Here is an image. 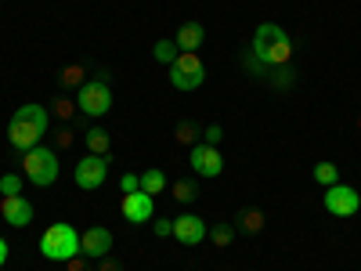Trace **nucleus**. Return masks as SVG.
Listing matches in <instances>:
<instances>
[{
  "label": "nucleus",
  "mask_w": 361,
  "mask_h": 271,
  "mask_svg": "<svg viewBox=\"0 0 361 271\" xmlns=\"http://www.w3.org/2000/svg\"><path fill=\"white\" fill-rule=\"evenodd\" d=\"M44 138V127L37 124H25V119H15L11 116V124H8V145L18 148V152H29V148H37Z\"/></svg>",
  "instance_id": "nucleus-10"
},
{
  "label": "nucleus",
  "mask_w": 361,
  "mask_h": 271,
  "mask_svg": "<svg viewBox=\"0 0 361 271\" xmlns=\"http://www.w3.org/2000/svg\"><path fill=\"white\" fill-rule=\"evenodd\" d=\"M119 210H123V217H127L130 224H145V221H152V195L127 192L123 203H119Z\"/></svg>",
  "instance_id": "nucleus-13"
},
{
  "label": "nucleus",
  "mask_w": 361,
  "mask_h": 271,
  "mask_svg": "<svg viewBox=\"0 0 361 271\" xmlns=\"http://www.w3.org/2000/svg\"><path fill=\"white\" fill-rule=\"evenodd\" d=\"M177 54H180V51H177L173 40H159V44H156V58H159V62L173 66V58H177Z\"/></svg>",
  "instance_id": "nucleus-24"
},
{
  "label": "nucleus",
  "mask_w": 361,
  "mask_h": 271,
  "mask_svg": "<svg viewBox=\"0 0 361 271\" xmlns=\"http://www.w3.org/2000/svg\"><path fill=\"white\" fill-rule=\"evenodd\" d=\"M76 109L83 112V116H90V119H98V116H105L109 109H112V87L98 76V80H87L83 87H80V95H76Z\"/></svg>",
  "instance_id": "nucleus-5"
},
{
  "label": "nucleus",
  "mask_w": 361,
  "mask_h": 271,
  "mask_svg": "<svg viewBox=\"0 0 361 271\" xmlns=\"http://www.w3.org/2000/svg\"><path fill=\"white\" fill-rule=\"evenodd\" d=\"M119 192H141V174H123V181H119Z\"/></svg>",
  "instance_id": "nucleus-27"
},
{
  "label": "nucleus",
  "mask_w": 361,
  "mask_h": 271,
  "mask_svg": "<svg viewBox=\"0 0 361 271\" xmlns=\"http://www.w3.org/2000/svg\"><path fill=\"white\" fill-rule=\"evenodd\" d=\"M357 131H361V116H357Z\"/></svg>",
  "instance_id": "nucleus-34"
},
{
  "label": "nucleus",
  "mask_w": 361,
  "mask_h": 271,
  "mask_svg": "<svg viewBox=\"0 0 361 271\" xmlns=\"http://www.w3.org/2000/svg\"><path fill=\"white\" fill-rule=\"evenodd\" d=\"M51 112H54V116H62V119H69V116H73V112H80V109H76L69 98H58V102L51 105Z\"/></svg>",
  "instance_id": "nucleus-26"
},
{
  "label": "nucleus",
  "mask_w": 361,
  "mask_h": 271,
  "mask_svg": "<svg viewBox=\"0 0 361 271\" xmlns=\"http://www.w3.org/2000/svg\"><path fill=\"white\" fill-rule=\"evenodd\" d=\"M202 138H206V145H217V141H221V127H217V124H214V127H206Z\"/></svg>",
  "instance_id": "nucleus-30"
},
{
  "label": "nucleus",
  "mask_w": 361,
  "mask_h": 271,
  "mask_svg": "<svg viewBox=\"0 0 361 271\" xmlns=\"http://www.w3.org/2000/svg\"><path fill=\"white\" fill-rule=\"evenodd\" d=\"M188 163H192V170L199 174V177H221L224 174V159H221V152H217V145H192V156H188Z\"/></svg>",
  "instance_id": "nucleus-8"
},
{
  "label": "nucleus",
  "mask_w": 361,
  "mask_h": 271,
  "mask_svg": "<svg viewBox=\"0 0 361 271\" xmlns=\"http://www.w3.org/2000/svg\"><path fill=\"white\" fill-rule=\"evenodd\" d=\"M40 253L47 260H58V264H66L69 257L80 253V231L73 224H51L44 235H40Z\"/></svg>",
  "instance_id": "nucleus-2"
},
{
  "label": "nucleus",
  "mask_w": 361,
  "mask_h": 271,
  "mask_svg": "<svg viewBox=\"0 0 361 271\" xmlns=\"http://www.w3.org/2000/svg\"><path fill=\"white\" fill-rule=\"evenodd\" d=\"M173 239H177V243H185V246H199L206 239V221L195 217V214H180L173 221Z\"/></svg>",
  "instance_id": "nucleus-12"
},
{
  "label": "nucleus",
  "mask_w": 361,
  "mask_h": 271,
  "mask_svg": "<svg viewBox=\"0 0 361 271\" xmlns=\"http://www.w3.org/2000/svg\"><path fill=\"white\" fill-rule=\"evenodd\" d=\"M54 145H58V148H69V145H73V134H69V127H62V131H58Z\"/></svg>",
  "instance_id": "nucleus-31"
},
{
  "label": "nucleus",
  "mask_w": 361,
  "mask_h": 271,
  "mask_svg": "<svg viewBox=\"0 0 361 271\" xmlns=\"http://www.w3.org/2000/svg\"><path fill=\"white\" fill-rule=\"evenodd\" d=\"M15 119H25V124H37V127H44V131H47L51 112H47L44 105H37V102H25V105H18V109H15Z\"/></svg>",
  "instance_id": "nucleus-16"
},
{
  "label": "nucleus",
  "mask_w": 361,
  "mask_h": 271,
  "mask_svg": "<svg viewBox=\"0 0 361 271\" xmlns=\"http://www.w3.org/2000/svg\"><path fill=\"white\" fill-rule=\"evenodd\" d=\"M253 58L264 69L289 66L293 62V40H289V33L282 25H275V22L257 25V33H253Z\"/></svg>",
  "instance_id": "nucleus-1"
},
{
  "label": "nucleus",
  "mask_w": 361,
  "mask_h": 271,
  "mask_svg": "<svg viewBox=\"0 0 361 271\" xmlns=\"http://www.w3.org/2000/svg\"><path fill=\"white\" fill-rule=\"evenodd\" d=\"M173 199L177 203H192V199H199V185H195V181H173Z\"/></svg>",
  "instance_id": "nucleus-21"
},
{
  "label": "nucleus",
  "mask_w": 361,
  "mask_h": 271,
  "mask_svg": "<svg viewBox=\"0 0 361 271\" xmlns=\"http://www.w3.org/2000/svg\"><path fill=\"white\" fill-rule=\"evenodd\" d=\"M264 224H267L264 210H257V206H246V210H238L235 231H246V235H260V231H264Z\"/></svg>",
  "instance_id": "nucleus-15"
},
{
  "label": "nucleus",
  "mask_w": 361,
  "mask_h": 271,
  "mask_svg": "<svg viewBox=\"0 0 361 271\" xmlns=\"http://www.w3.org/2000/svg\"><path fill=\"white\" fill-rule=\"evenodd\" d=\"M206 80V62L199 58V51H180L170 66V83L177 90H199Z\"/></svg>",
  "instance_id": "nucleus-4"
},
{
  "label": "nucleus",
  "mask_w": 361,
  "mask_h": 271,
  "mask_svg": "<svg viewBox=\"0 0 361 271\" xmlns=\"http://www.w3.org/2000/svg\"><path fill=\"white\" fill-rule=\"evenodd\" d=\"M152 228H156V235H159V239L173 235V221H166V217H156V224H152Z\"/></svg>",
  "instance_id": "nucleus-29"
},
{
  "label": "nucleus",
  "mask_w": 361,
  "mask_h": 271,
  "mask_svg": "<svg viewBox=\"0 0 361 271\" xmlns=\"http://www.w3.org/2000/svg\"><path fill=\"white\" fill-rule=\"evenodd\" d=\"M325 210L333 217H354L361 210V195L350 185H340V181H336V185L325 188Z\"/></svg>",
  "instance_id": "nucleus-6"
},
{
  "label": "nucleus",
  "mask_w": 361,
  "mask_h": 271,
  "mask_svg": "<svg viewBox=\"0 0 361 271\" xmlns=\"http://www.w3.org/2000/svg\"><path fill=\"white\" fill-rule=\"evenodd\" d=\"M163 188H166V174H163L159 167H152V170H145V174H141V192H145V195H152V199H156Z\"/></svg>",
  "instance_id": "nucleus-18"
},
{
  "label": "nucleus",
  "mask_w": 361,
  "mask_h": 271,
  "mask_svg": "<svg viewBox=\"0 0 361 271\" xmlns=\"http://www.w3.org/2000/svg\"><path fill=\"white\" fill-rule=\"evenodd\" d=\"M83 141H87V148H90V156H109V148H112V138H109V131H102V127H90V131L83 134Z\"/></svg>",
  "instance_id": "nucleus-17"
},
{
  "label": "nucleus",
  "mask_w": 361,
  "mask_h": 271,
  "mask_svg": "<svg viewBox=\"0 0 361 271\" xmlns=\"http://www.w3.org/2000/svg\"><path fill=\"white\" fill-rule=\"evenodd\" d=\"M73 177H76V185L87 188V192L102 188V185H105V177H109V156H83V159L76 163Z\"/></svg>",
  "instance_id": "nucleus-7"
},
{
  "label": "nucleus",
  "mask_w": 361,
  "mask_h": 271,
  "mask_svg": "<svg viewBox=\"0 0 361 271\" xmlns=\"http://www.w3.org/2000/svg\"><path fill=\"white\" fill-rule=\"evenodd\" d=\"M231 239H235V224H209V243L214 246H231Z\"/></svg>",
  "instance_id": "nucleus-20"
},
{
  "label": "nucleus",
  "mask_w": 361,
  "mask_h": 271,
  "mask_svg": "<svg viewBox=\"0 0 361 271\" xmlns=\"http://www.w3.org/2000/svg\"><path fill=\"white\" fill-rule=\"evenodd\" d=\"M83 73H87L83 66H66V69H62V87H83V83H87Z\"/></svg>",
  "instance_id": "nucleus-23"
},
{
  "label": "nucleus",
  "mask_w": 361,
  "mask_h": 271,
  "mask_svg": "<svg viewBox=\"0 0 361 271\" xmlns=\"http://www.w3.org/2000/svg\"><path fill=\"white\" fill-rule=\"evenodd\" d=\"M177 145H195V138H199V127L192 124V119H185V124H177Z\"/></svg>",
  "instance_id": "nucleus-22"
},
{
  "label": "nucleus",
  "mask_w": 361,
  "mask_h": 271,
  "mask_svg": "<svg viewBox=\"0 0 361 271\" xmlns=\"http://www.w3.org/2000/svg\"><path fill=\"white\" fill-rule=\"evenodd\" d=\"M0 214H4V221L11 228H25L29 221H33V203H29L25 195H4L0 199Z\"/></svg>",
  "instance_id": "nucleus-11"
},
{
  "label": "nucleus",
  "mask_w": 361,
  "mask_h": 271,
  "mask_svg": "<svg viewBox=\"0 0 361 271\" xmlns=\"http://www.w3.org/2000/svg\"><path fill=\"white\" fill-rule=\"evenodd\" d=\"M98 271H119V264L105 253V257H98Z\"/></svg>",
  "instance_id": "nucleus-32"
},
{
  "label": "nucleus",
  "mask_w": 361,
  "mask_h": 271,
  "mask_svg": "<svg viewBox=\"0 0 361 271\" xmlns=\"http://www.w3.org/2000/svg\"><path fill=\"white\" fill-rule=\"evenodd\" d=\"M314 181H318L322 188H329V185H336V181H340V167H336V163H329V159L314 163Z\"/></svg>",
  "instance_id": "nucleus-19"
},
{
  "label": "nucleus",
  "mask_w": 361,
  "mask_h": 271,
  "mask_svg": "<svg viewBox=\"0 0 361 271\" xmlns=\"http://www.w3.org/2000/svg\"><path fill=\"white\" fill-rule=\"evenodd\" d=\"M22 177L33 181L37 188L54 185L58 181V156L51 152V148H44V145L29 148V152H22Z\"/></svg>",
  "instance_id": "nucleus-3"
},
{
  "label": "nucleus",
  "mask_w": 361,
  "mask_h": 271,
  "mask_svg": "<svg viewBox=\"0 0 361 271\" xmlns=\"http://www.w3.org/2000/svg\"><path fill=\"white\" fill-rule=\"evenodd\" d=\"M0 192L4 195H22V177L18 174H4L0 177Z\"/></svg>",
  "instance_id": "nucleus-25"
},
{
  "label": "nucleus",
  "mask_w": 361,
  "mask_h": 271,
  "mask_svg": "<svg viewBox=\"0 0 361 271\" xmlns=\"http://www.w3.org/2000/svg\"><path fill=\"white\" fill-rule=\"evenodd\" d=\"M202 40H206V25L202 22H185V25L177 29V37H173L177 51H199Z\"/></svg>",
  "instance_id": "nucleus-14"
},
{
  "label": "nucleus",
  "mask_w": 361,
  "mask_h": 271,
  "mask_svg": "<svg viewBox=\"0 0 361 271\" xmlns=\"http://www.w3.org/2000/svg\"><path fill=\"white\" fill-rule=\"evenodd\" d=\"M90 257H83V253H76V257H69L66 260V271H90V264H87Z\"/></svg>",
  "instance_id": "nucleus-28"
},
{
  "label": "nucleus",
  "mask_w": 361,
  "mask_h": 271,
  "mask_svg": "<svg viewBox=\"0 0 361 271\" xmlns=\"http://www.w3.org/2000/svg\"><path fill=\"white\" fill-rule=\"evenodd\" d=\"M4 264H8V243L0 239V267H4Z\"/></svg>",
  "instance_id": "nucleus-33"
},
{
  "label": "nucleus",
  "mask_w": 361,
  "mask_h": 271,
  "mask_svg": "<svg viewBox=\"0 0 361 271\" xmlns=\"http://www.w3.org/2000/svg\"><path fill=\"white\" fill-rule=\"evenodd\" d=\"M112 250V231L102 228V224H90L87 231H80V253L90 257V260H98Z\"/></svg>",
  "instance_id": "nucleus-9"
}]
</instances>
